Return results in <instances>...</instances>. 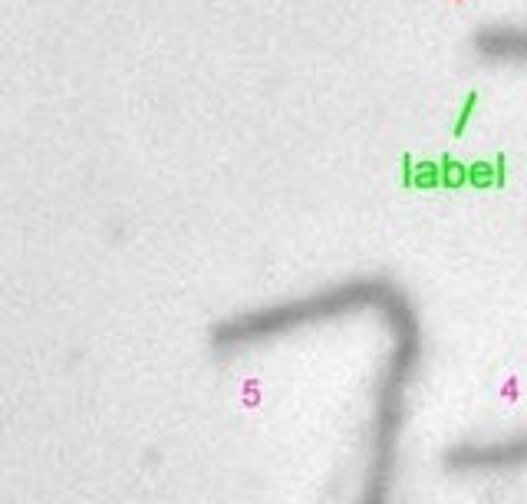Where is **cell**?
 Instances as JSON below:
<instances>
[{
  "label": "cell",
  "instance_id": "6da1fadb",
  "mask_svg": "<svg viewBox=\"0 0 527 504\" xmlns=\"http://www.w3.org/2000/svg\"><path fill=\"white\" fill-rule=\"evenodd\" d=\"M353 313H376L386 323L389 350L379 366L373 386V412H369V435L363 455V478L356 504H392L402 465V439L409 425L412 389H416L425 333L419 307L392 277L366 274L346 277L330 287L310 290L304 297H287L277 304H264L215 323L211 346L221 353L251 350L300 330H313L320 323H333Z\"/></svg>",
  "mask_w": 527,
  "mask_h": 504
}]
</instances>
